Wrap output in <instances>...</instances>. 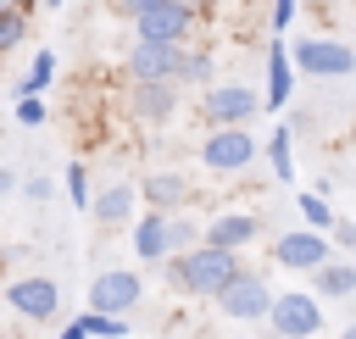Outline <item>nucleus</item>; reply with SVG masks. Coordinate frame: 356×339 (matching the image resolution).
<instances>
[{"label":"nucleus","mask_w":356,"mask_h":339,"mask_svg":"<svg viewBox=\"0 0 356 339\" xmlns=\"http://www.w3.org/2000/svg\"><path fill=\"white\" fill-rule=\"evenodd\" d=\"M250 161H256V133L250 128H211L200 139V167L211 178H239V172H250Z\"/></svg>","instance_id":"3"},{"label":"nucleus","mask_w":356,"mask_h":339,"mask_svg":"<svg viewBox=\"0 0 356 339\" xmlns=\"http://www.w3.org/2000/svg\"><path fill=\"white\" fill-rule=\"evenodd\" d=\"M50 78H56V50H39L33 67H28V78L17 83V100H39V94L50 89Z\"/></svg>","instance_id":"21"},{"label":"nucleus","mask_w":356,"mask_h":339,"mask_svg":"<svg viewBox=\"0 0 356 339\" xmlns=\"http://www.w3.org/2000/svg\"><path fill=\"white\" fill-rule=\"evenodd\" d=\"M312 295H317V300H350V295H356V261H345V256L323 261V267L312 272Z\"/></svg>","instance_id":"18"},{"label":"nucleus","mask_w":356,"mask_h":339,"mask_svg":"<svg viewBox=\"0 0 356 339\" xmlns=\"http://www.w3.org/2000/svg\"><path fill=\"white\" fill-rule=\"evenodd\" d=\"M139 200H145L150 211H184V206L195 200V178H189V172H172V167L145 172V178H139Z\"/></svg>","instance_id":"13"},{"label":"nucleus","mask_w":356,"mask_h":339,"mask_svg":"<svg viewBox=\"0 0 356 339\" xmlns=\"http://www.w3.org/2000/svg\"><path fill=\"white\" fill-rule=\"evenodd\" d=\"M6 306H11L22 322H56V311H61V283L44 278V272L11 278V283H6Z\"/></svg>","instance_id":"8"},{"label":"nucleus","mask_w":356,"mask_h":339,"mask_svg":"<svg viewBox=\"0 0 356 339\" xmlns=\"http://www.w3.org/2000/svg\"><path fill=\"white\" fill-rule=\"evenodd\" d=\"M17 189V167H0V195H11Z\"/></svg>","instance_id":"33"},{"label":"nucleus","mask_w":356,"mask_h":339,"mask_svg":"<svg viewBox=\"0 0 356 339\" xmlns=\"http://www.w3.org/2000/svg\"><path fill=\"white\" fill-rule=\"evenodd\" d=\"M78 322H83V333L89 339H128V317H106V311H78Z\"/></svg>","instance_id":"24"},{"label":"nucleus","mask_w":356,"mask_h":339,"mask_svg":"<svg viewBox=\"0 0 356 339\" xmlns=\"http://www.w3.org/2000/svg\"><path fill=\"white\" fill-rule=\"evenodd\" d=\"M261 217L256 211H245V206H228V211H217V217H206V233H200V245H211V250H234V256H245L256 239H261Z\"/></svg>","instance_id":"10"},{"label":"nucleus","mask_w":356,"mask_h":339,"mask_svg":"<svg viewBox=\"0 0 356 339\" xmlns=\"http://www.w3.org/2000/svg\"><path fill=\"white\" fill-rule=\"evenodd\" d=\"M134 211H139V183H128V178L106 183L95 195V206H89V217L106 222V228H134Z\"/></svg>","instance_id":"14"},{"label":"nucleus","mask_w":356,"mask_h":339,"mask_svg":"<svg viewBox=\"0 0 356 339\" xmlns=\"http://www.w3.org/2000/svg\"><path fill=\"white\" fill-rule=\"evenodd\" d=\"M289 61H295L300 78H350L356 72V50L345 39H323V33L317 39H295Z\"/></svg>","instance_id":"5"},{"label":"nucleus","mask_w":356,"mask_h":339,"mask_svg":"<svg viewBox=\"0 0 356 339\" xmlns=\"http://www.w3.org/2000/svg\"><path fill=\"white\" fill-rule=\"evenodd\" d=\"M139 300H145V272L139 267H106V272L89 278V311L128 317Z\"/></svg>","instance_id":"6"},{"label":"nucleus","mask_w":356,"mask_h":339,"mask_svg":"<svg viewBox=\"0 0 356 339\" xmlns=\"http://www.w3.org/2000/svg\"><path fill=\"white\" fill-rule=\"evenodd\" d=\"M273 261L284 272H317L323 261H334V239L328 233H312V228H289L273 239Z\"/></svg>","instance_id":"11"},{"label":"nucleus","mask_w":356,"mask_h":339,"mask_svg":"<svg viewBox=\"0 0 356 339\" xmlns=\"http://www.w3.org/2000/svg\"><path fill=\"white\" fill-rule=\"evenodd\" d=\"M339 339H356V322H345V328H339Z\"/></svg>","instance_id":"36"},{"label":"nucleus","mask_w":356,"mask_h":339,"mask_svg":"<svg viewBox=\"0 0 356 339\" xmlns=\"http://www.w3.org/2000/svg\"><path fill=\"white\" fill-rule=\"evenodd\" d=\"M17 122L22 128H39L44 122V100H17Z\"/></svg>","instance_id":"30"},{"label":"nucleus","mask_w":356,"mask_h":339,"mask_svg":"<svg viewBox=\"0 0 356 339\" xmlns=\"http://www.w3.org/2000/svg\"><path fill=\"white\" fill-rule=\"evenodd\" d=\"M67 195H72V206H78V211H89V206H95V195H89V167H83V161H72V167H67Z\"/></svg>","instance_id":"26"},{"label":"nucleus","mask_w":356,"mask_h":339,"mask_svg":"<svg viewBox=\"0 0 356 339\" xmlns=\"http://www.w3.org/2000/svg\"><path fill=\"white\" fill-rule=\"evenodd\" d=\"M267 167H273V178H278V183H289V178H295V156H289V122H278V128L267 133Z\"/></svg>","instance_id":"22"},{"label":"nucleus","mask_w":356,"mask_h":339,"mask_svg":"<svg viewBox=\"0 0 356 339\" xmlns=\"http://www.w3.org/2000/svg\"><path fill=\"white\" fill-rule=\"evenodd\" d=\"M312 6H317V11H328V6H334V0H312Z\"/></svg>","instance_id":"37"},{"label":"nucleus","mask_w":356,"mask_h":339,"mask_svg":"<svg viewBox=\"0 0 356 339\" xmlns=\"http://www.w3.org/2000/svg\"><path fill=\"white\" fill-rule=\"evenodd\" d=\"M128 106L145 128H161L178 111V83H128Z\"/></svg>","instance_id":"15"},{"label":"nucleus","mask_w":356,"mask_h":339,"mask_svg":"<svg viewBox=\"0 0 356 339\" xmlns=\"http://www.w3.org/2000/svg\"><path fill=\"white\" fill-rule=\"evenodd\" d=\"M328 239H334V256H339V250H350V256H356V222H350V217H339Z\"/></svg>","instance_id":"29"},{"label":"nucleus","mask_w":356,"mask_h":339,"mask_svg":"<svg viewBox=\"0 0 356 339\" xmlns=\"http://www.w3.org/2000/svg\"><path fill=\"white\" fill-rule=\"evenodd\" d=\"M22 39H28V11L6 6V11H0V56H6V50H17Z\"/></svg>","instance_id":"25"},{"label":"nucleus","mask_w":356,"mask_h":339,"mask_svg":"<svg viewBox=\"0 0 356 339\" xmlns=\"http://www.w3.org/2000/svg\"><path fill=\"white\" fill-rule=\"evenodd\" d=\"M295 206H300V217H306V228H312V233H334V222H339V217H334V206H328V195H317V189H306V195H300Z\"/></svg>","instance_id":"23"},{"label":"nucleus","mask_w":356,"mask_h":339,"mask_svg":"<svg viewBox=\"0 0 356 339\" xmlns=\"http://www.w3.org/2000/svg\"><path fill=\"white\" fill-rule=\"evenodd\" d=\"M195 28H200V17L189 6H178V0H161L145 17H134V39H161V44H189Z\"/></svg>","instance_id":"12"},{"label":"nucleus","mask_w":356,"mask_h":339,"mask_svg":"<svg viewBox=\"0 0 356 339\" xmlns=\"http://www.w3.org/2000/svg\"><path fill=\"white\" fill-rule=\"evenodd\" d=\"M300 17V0H273V11H267V33L278 39V33H289V22Z\"/></svg>","instance_id":"27"},{"label":"nucleus","mask_w":356,"mask_h":339,"mask_svg":"<svg viewBox=\"0 0 356 339\" xmlns=\"http://www.w3.org/2000/svg\"><path fill=\"white\" fill-rule=\"evenodd\" d=\"M150 6H161V0H117V17H128V22H134V17H145Z\"/></svg>","instance_id":"31"},{"label":"nucleus","mask_w":356,"mask_h":339,"mask_svg":"<svg viewBox=\"0 0 356 339\" xmlns=\"http://www.w3.org/2000/svg\"><path fill=\"white\" fill-rule=\"evenodd\" d=\"M22 195H28V200H33V206H44V200H50V195H56V183H50V178H44V172H33V178H22Z\"/></svg>","instance_id":"28"},{"label":"nucleus","mask_w":356,"mask_h":339,"mask_svg":"<svg viewBox=\"0 0 356 339\" xmlns=\"http://www.w3.org/2000/svg\"><path fill=\"white\" fill-rule=\"evenodd\" d=\"M245 6H250V0H245Z\"/></svg>","instance_id":"40"},{"label":"nucleus","mask_w":356,"mask_h":339,"mask_svg":"<svg viewBox=\"0 0 356 339\" xmlns=\"http://www.w3.org/2000/svg\"><path fill=\"white\" fill-rule=\"evenodd\" d=\"M161 272H167V289H172V295L217 300V295L245 272V256H234V250H211V245H195L189 256H167Z\"/></svg>","instance_id":"1"},{"label":"nucleus","mask_w":356,"mask_h":339,"mask_svg":"<svg viewBox=\"0 0 356 339\" xmlns=\"http://www.w3.org/2000/svg\"><path fill=\"white\" fill-rule=\"evenodd\" d=\"M44 6H61V0H44Z\"/></svg>","instance_id":"39"},{"label":"nucleus","mask_w":356,"mask_h":339,"mask_svg":"<svg viewBox=\"0 0 356 339\" xmlns=\"http://www.w3.org/2000/svg\"><path fill=\"white\" fill-rule=\"evenodd\" d=\"M128 239H134V256H139L145 267L167 261V256H172V250H167V211H145V217H134Z\"/></svg>","instance_id":"17"},{"label":"nucleus","mask_w":356,"mask_h":339,"mask_svg":"<svg viewBox=\"0 0 356 339\" xmlns=\"http://www.w3.org/2000/svg\"><path fill=\"white\" fill-rule=\"evenodd\" d=\"M6 6H11V0H0V11H6Z\"/></svg>","instance_id":"38"},{"label":"nucleus","mask_w":356,"mask_h":339,"mask_svg":"<svg viewBox=\"0 0 356 339\" xmlns=\"http://www.w3.org/2000/svg\"><path fill=\"white\" fill-rule=\"evenodd\" d=\"M178 6H189V11L206 22V17H217V6H222V0H178Z\"/></svg>","instance_id":"32"},{"label":"nucleus","mask_w":356,"mask_h":339,"mask_svg":"<svg viewBox=\"0 0 356 339\" xmlns=\"http://www.w3.org/2000/svg\"><path fill=\"white\" fill-rule=\"evenodd\" d=\"M289 94H295V61H289V44H284V39H267V89H261V100H267V111H284Z\"/></svg>","instance_id":"16"},{"label":"nucleus","mask_w":356,"mask_h":339,"mask_svg":"<svg viewBox=\"0 0 356 339\" xmlns=\"http://www.w3.org/2000/svg\"><path fill=\"white\" fill-rule=\"evenodd\" d=\"M217 311H222L228 322H267V311H273V289H267V278L245 267V272L217 295Z\"/></svg>","instance_id":"9"},{"label":"nucleus","mask_w":356,"mask_h":339,"mask_svg":"<svg viewBox=\"0 0 356 339\" xmlns=\"http://www.w3.org/2000/svg\"><path fill=\"white\" fill-rule=\"evenodd\" d=\"M56 339H89V333H83V322H78V317H72V322H67V328H61V333H56Z\"/></svg>","instance_id":"34"},{"label":"nucleus","mask_w":356,"mask_h":339,"mask_svg":"<svg viewBox=\"0 0 356 339\" xmlns=\"http://www.w3.org/2000/svg\"><path fill=\"white\" fill-rule=\"evenodd\" d=\"M200 233H206L200 217H189V211H167V250H172V256H189V250L200 245Z\"/></svg>","instance_id":"20"},{"label":"nucleus","mask_w":356,"mask_h":339,"mask_svg":"<svg viewBox=\"0 0 356 339\" xmlns=\"http://www.w3.org/2000/svg\"><path fill=\"white\" fill-rule=\"evenodd\" d=\"M11 6H17V11H28V17H33V11H39V6H44V0H11Z\"/></svg>","instance_id":"35"},{"label":"nucleus","mask_w":356,"mask_h":339,"mask_svg":"<svg viewBox=\"0 0 356 339\" xmlns=\"http://www.w3.org/2000/svg\"><path fill=\"white\" fill-rule=\"evenodd\" d=\"M184 50H189V44L134 39V50H128L122 72H128V83H178V72H184Z\"/></svg>","instance_id":"7"},{"label":"nucleus","mask_w":356,"mask_h":339,"mask_svg":"<svg viewBox=\"0 0 356 339\" xmlns=\"http://www.w3.org/2000/svg\"><path fill=\"white\" fill-rule=\"evenodd\" d=\"M195 111H200L206 128H250V122L267 111V100H261V89H250V83H211V89L195 100Z\"/></svg>","instance_id":"2"},{"label":"nucleus","mask_w":356,"mask_h":339,"mask_svg":"<svg viewBox=\"0 0 356 339\" xmlns=\"http://www.w3.org/2000/svg\"><path fill=\"white\" fill-rule=\"evenodd\" d=\"M211 83H217V56H211L206 44H189V50H184V72H178V89H200V94H206Z\"/></svg>","instance_id":"19"},{"label":"nucleus","mask_w":356,"mask_h":339,"mask_svg":"<svg viewBox=\"0 0 356 339\" xmlns=\"http://www.w3.org/2000/svg\"><path fill=\"white\" fill-rule=\"evenodd\" d=\"M267 328H273V339H317L323 333V300L312 289H284V295H273Z\"/></svg>","instance_id":"4"}]
</instances>
